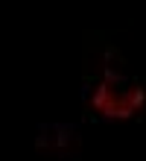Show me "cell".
Instances as JSON below:
<instances>
[{
    "label": "cell",
    "mask_w": 146,
    "mask_h": 161,
    "mask_svg": "<svg viewBox=\"0 0 146 161\" xmlns=\"http://www.w3.org/2000/svg\"><path fill=\"white\" fill-rule=\"evenodd\" d=\"M146 108V85L120 73H105L91 91V111L105 120H129Z\"/></svg>",
    "instance_id": "cell-1"
}]
</instances>
